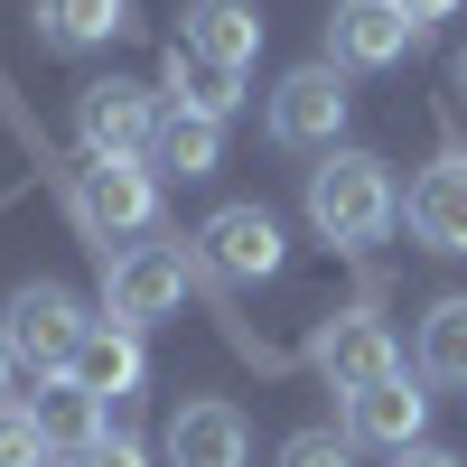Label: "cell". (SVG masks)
I'll return each instance as SVG.
<instances>
[{
	"instance_id": "cell-1",
	"label": "cell",
	"mask_w": 467,
	"mask_h": 467,
	"mask_svg": "<svg viewBox=\"0 0 467 467\" xmlns=\"http://www.w3.org/2000/svg\"><path fill=\"white\" fill-rule=\"evenodd\" d=\"M308 224H318L337 253H374L383 234L402 224V187H393V169H383L374 150H327V160L308 169Z\"/></svg>"
},
{
	"instance_id": "cell-2",
	"label": "cell",
	"mask_w": 467,
	"mask_h": 467,
	"mask_svg": "<svg viewBox=\"0 0 467 467\" xmlns=\"http://www.w3.org/2000/svg\"><path fill=\"white\" fill-rule=\"evenodd\" d=\"M66 206H75V224H85V244L112 262V244H131V234L160 224V178H150L140 160H75L66 169Z\"/></svg>"
},
{
	"instance_id": "cell-3",
	"label": "cell",
	"mask_w": 467,
	"mask_h": 467,
	"mask_svg": "<svg viewBox=\"0 0 467 467\" xmlns=\"http://www.w3.org/2000/svg\"><path fill=\"white\" fill-rule=\"evenodd\" d=\"M85 327H94V308L75 299V290H57V281H19V290H10V308H0V337H10L19 374H37V383L75 365Z\"/></svg>"
},
{
	"instance_id": "cell-4",
	"label": "cell",
	"mask_w": 467,
	"mask_h": 467,
	"mask_svg": "<svg viewBox=\"0 0 467 467\" xmlns=\"http://www.w3.org/2000/svg\"><path fill=\"white\" fill-rule=\"evenodd\" d=\"M187 271H197V244H131L103 262V318L122 327H160L187 299Z\"/></svg>"
},
{
	"instance_id": "cell-5",
	"label": "cell",
	"mask_w": 467,
	"mask_h": 467,
	"mask_svg": "<svg viewBox=\"0 0 467 467\" xmlns=\"http://www.w3.org/2000/svg\"><path fill=\"white\" fill-rule=\"evenodd\" d=\"M160 122H169V103L150 85H122V75H94V85L75 94V140H85V160H150Z\"/></svg>"
},
{
	"instance_id": "cell-6",
	"label": "cell",
	"mask_w": 467,
	"mask_h": 467,
	"mask_svg": "<svg viewBox=\"0 0 467 467\" xmlns=\"http://www.w3.org/2000/svg\"><path fill=\"white\" fill-rule=\"evenodd\" d=\"M346 75L318 57V66H290L281 85H271V103H262V131L281 140V150H337V131H346Z\"/></svg>"
},
{
	"instance_id": "cell-7",
	"label": "cell",
	"mask_w": 467,
	"mask_h": 467,
	"mask_svg": "<svg viewBox=\"0 0 467 467\" xmlns=\"http://www.w3.org/2000/svg\"><path fill=\"white\" fill-rule=\"evenodd\" d=\"M402 365L393 327L374 318V308H337V318H318V337H308V374L327 383V393H365V383H383Z\"/></svg>"
},
{
	"instance_id": "cell-8",
	"label": "cell",
	"mask_w": 467,
	"mask_h": 467,
	"mask_svg": "<svg viewBox=\"0 0 467 467\" xmlns=\"http://www.w3.org/2000/svg\"><path fill=\"white\" fill-rule=\"evenodd\" d=\"M420 28L402 0H337V19H327V66L337 75H383V66H402L420 47Z\"/></svg>"
},
{
	"instance_id": "cell-9",
	"label": "cell",
	"mask_w": 467,
	"mask_h": 467,
	"mask_svg": "<svg viewBox=\"0 0 467 467\" xmlns=\"http://www.w3.org/2000/svg\"><path fill=\"white\" fill-rule=\"evenodd\" d=\"M402 224H411V244H420V253H467V140H449L440 160L411 178Z\"/></svg>"
},
{
	"instance_id": "cell-10",
	"label": "cell",
	"mask_w": 467,
	"mask_h": 467,
	"mask_svg": "<svg viewBox=\"0 0 467 467\" xmlns=\"http://www.w3.org/2000/svg\"><path fill=\"white\" fill-rule=\"evenodd\" d=\"M420 431H431V393L393 365L383 383H365V393H346V440H365V449H420Z\"/></svg>"
},
{
	"instance_id": "cell-11",
	"label": "cell",
	"mask_w": 467,
	"mask_h": 467,
	"mask_svg": "<svg viewBox=\"0 0 467 467\" xmlns=\"http://www.w3.org/2000/svg\"><path fill=\"white\" fill-rule=\"evenodd\" d=\"M197 262H215L224 281H271V271H281V224H271V206H215L206 234H197Z\"/></svg>"
},
{
	"instance_id": "cell-12",
	"label": "cell",
	"mask_w": 467,
	"mask_h": 467,
	"mask_svg": "<svg viewBox=\"0 0 467 467\" xmlns=\"http://www.w3.org/2000/svg\"><path fill=\"white\" fill-rule=\"evenodd\" d=\"M160 94H169V112H206V122H234V112H244V66L197 57L187 37H169V57H160Z\"/></svg>"
},
{
	"instance_id": "cell-13",
	"label": "cell",
	"mask_w": 467,
	"mask_h": 467,
	"mask_svg": "<svg viewBox=\"0 0 467 467\" xmlns=\"http://www.w3.org/2000/svg\"><path fill=\"white\" fill-rule=\"evenodd\" d=\"M160 449H169V467H244L253 431H244V411H234V402H178Z\"/></svg>"
},
{
	"instance_id": "cell-14",
	"label": "cell",
	"mask_w": 467,
	"mask_h": 467,
	"mask_svg": "<svg viewBox=\"0 0 467 467\" xmlns=\"http://www.w3.org/2000/svg\"><path fill=\"white\" fill-rule=\"evenodd\" d=\"M28 420H37V440H47L57 458H75V449H94V440L112 431V402L85 393L75 374H47V383L28 393Z\"/></svg>"
},
{
	"instance_id": "cell-15",
	"label": "cell",
	"mask_w": 467,
	"mask_h": 467,
	"mask_svg": "<svg viewBox=\"0 0 467 467\" xmlns=\"http://www.w3.org/2000/svg\"><path fill=\"white\" fill-rule=\"evenodd\" d=\"M85 393H103V402H131L140 383H150V356H140V327H122V318H94L85 327V346H75V365H66Z\"/></svg>"
},
{
	"instance_id": "cell-16",
	"label": "cell",
	"mask_w": 467,
	"mask_h": 467,
	"mask_svg": "<svg viewBox=\"0 0 467 467\" xmlns=\"http://www.w3.org/2000/svg\"><path fill=\"white\" fill-rule=\"evenodd\" d=\"M187 47L197 57H224V66H253L262 57V10L253 0H187Z\"/></svg>"
},
{
	"instance_id": "cell-17",
	"label": "cell",
	"mask_w": 467,
	"mask_h": 467,
	"mask_svg": "<svg viewBox=\"0 0 467 467\" xmlns=\"http://www.w3.org/2000/svg\"><path fill=\"white\" fill-rule=\"evenodd\" d=\"M131 28V0H37V37L66 57H85V47H112V37Z\"/></svg>"
},
{
	"instance_id": "cell-18",
	"label": "cell",
	"mask_w": 467,
	"mask_h": 467,
	"mask_svg": "<svg viewBox=\"0 0 467 467\" xmlns=\"http://www.w3.org/2000/svg\"><path fill=\"white\" fill-rule=\"evenodd\" d=\"M150 169H169V178H215V169H224V122H206V112H169L160 140H150Z\"/></svg>"
},
{
	"instance_id": "cell-19",
	"label": "cell",
	"mask_w": 467,
	"mask_h": 467,
	"mask_svg": "<svg viewBox=\"0 0 467 467\" xmlns=\"http://www.w3.org/2000/svg\"><path fill=\"white\" fill-rule=\"evenodd\" d=\"M411 365H420V383H440V393H467V299H440L431 318H420Z\"/></svg>"
},
{
	"instance_id": "cell-20",
	"label": "cell",
	"mask_w": 467,
	"mask_h": 467,
	"mask_svg": "<svg viewBox=\"0 0 467 467\" xmlns=\"http://www.w3.org/2000/svg\"><path fill=\"white\" fill-rule=\"evenodd\" d=\"M57 449L37 440V420H28V402H0V467H47Z\"/></svg>"
},
{
	"instance_id": "cell-21",
	"label": "cell",
	"mask_w": 467,
	"mask_h": 467,
	"mask_svg": "<svg viewBox=\"0 0 467 467\" xmlns=\"http://www.w3.org/2000/svg\"><path fill=\"white\" fill-rule=\"evenodd\" d=\"M281 467H356V440H346V431H290Z\"/></svg>"
},
{
	"instance_id": "cell-22",
	"label": "cell",
	"mask_w": 467,
	"mask_h": 467,
	"mask_svg": "<svg viewBox=\"0 0 467 467\" xmlns=\"http://www.w3.org/2000/svg\"><path fill=\"white\" fill-rule=\"evenodd\" d=\"M57 467H150V449H140L131 431H103L94 449H75V458H57Z\"/></svg>"
},
{
	"instance_id": "cell-23",
	"label": "cell",
	"mask_w": 467,
	"mask_h": 467,
	"mask_svg": "<svg viewBox=\"0 0 467 467\" xmlns=\"http://www.w3.org/2000/svg\"><path fill=\"white\" fill-rule=\"evenodd\" d=\"M393 467H467V458H458V449H431V440H420V449H402Z\"/></svg>"
},
{
	"instance_id": "cell-24",
	"label": "cell",
	"mask_w": 467,
	"mask_h": 467,
	"mask_svg": "<svg viewBox=\"0 0 467 467\" xmlns=\"http://www.w3.org/2000/svg\"><path fill=\"white\" fill-rule=\"evenodd\" d=\"M402 10H411L420 28H440V19H458V10H467V0H402Z\"/></svg>"
},
{
	"instance_id": "cell-25",
	"label": "cell",
	"mask_w": 467,
	"mask_h": 467,
	"mask_svg": "<svg viewBox=\"0 0 467 467\" xmlns=\"http://www.w3.org/2000/svg\"><path fill=\"white\" fill-rule=\"evenodd\" d=\"M10 383H19V356H10V337H0V402H10Z\"/></svg>"
},
{
	"instance_id": "cell-26",
	"label": "cell",
	"mask_w": 467,
	"mask_h": 467,
	"mask_svg": "<svg viewBox=\"0 0 467 467\" xmlns=\"http://www.w3.org/2000/svg\"><path fill=\"white\" fill-rule=\"evenodd\" d=\"M458 85H467V57H458Z\"/></svg>"
}]
</instances>
